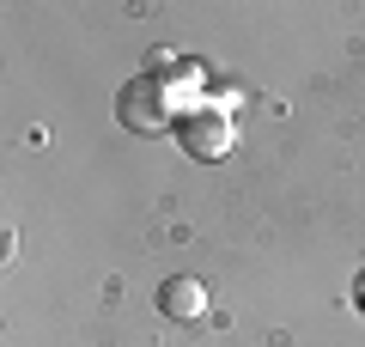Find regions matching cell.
<instances>
[{"instance_id": "3957f363", "label": "cell", "mask_w": 365, "mask_h": 347, "mask_svg": "<svg viewBox=\"0 0 365 347\" xmlns=\"http://www.w3.org/2000/svg\"><path fill=\"white\" fill-rule=\"evenodd\" d=\"M158 311H165V317H177V323H195L201 311H207V286H201L195 274H177V281L158 286Z\"/></svg>"}, {"instance_id": "6da1fadb", "label": "cell", "mask_w": 365, "mask_h": 347, "mask_svg": "<svg viewBox=\"0 0 365 347\" xmlns=\"http://www.w3.org/2000/svg\"><path fill=\"white\" fill-rule=\"evenodd\" d=\"M116 122L128 134H158L170 122V86H165V79H153V74L128 79V86L116 91Z\"/></svg>"}, {"instance_id": "7a4b0ae2", "label": "cell", "mask_w": 365, "mask_h": 347, "mask_svg": "<svg viewBox=\"0 0 365 347\" xmlns=\"http://www.w3.org/2000/svg\"><path fill=\"white\" fill-rule=\"evenodd\" d=\"M177 141L189 159H225L232 153V122H225V110H189L177 122Z\"/></svg>"}, {"instance_id": "277c9868", "label": "cell", "mask_w": 365, "mask_h": 347, "mask_svg": "<svg viewBox=\"0 0 365 347\" xmlns=\"http://www.w3.org/2000/svg\"><path fill=\"white\" fill-rule=\"evenodd\" d=\"M359 305H365V286H359Z\"/></svg>"}]
</instances>
